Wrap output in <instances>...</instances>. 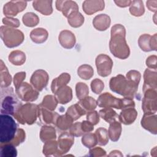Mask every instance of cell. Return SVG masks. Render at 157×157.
Wrapping results in <instances>:
<instances>
[{
  "label": "cell",
  "mask_w": 157,
  "mask_h": 157,
  "mask_svg": "<svg viewBox=\"0 0 157 157\" xmlns=\"http://www.w3.org/2000/svg\"><path fill=\"white\" fill-rule=\"evenodd\" d=\"M12 81V76L10 74L7 66L4 64L2 60L0 61V85L1 88L9 87Z\"/></svg>",
  "instance_id": "28"
},
{
  "label": "cell",
  "mask_w": 157,
  "mask_h": 157,
  "mask_svg": "<svg viewBox=\"0 0 157 157\" xmlns=\"http://www.w3.org/2000/svg\"><path fill=\"white\" fill-rule=\"evenodd\" d=\"M66 114L71 117L74 121L80 118L82 116L86 114V112L77 102L76 104L69 107L66 112Z\"/></svg>",
  "instance_id": "31"
},
{
  "label": "cell",
  "mask_w": 157,
  "mask_h": 157,
  "mask_svg": "<svg viewBox=\"0 0 157 157\" xmlns=\"http://www.w3.org/2000/svg\"><path fill=\"white\" fill-rule=\"evenodd\" d=\"M71 80V75L67 72H63L58 77L54 78L51 83V90L53 93L55 92L60 88L67 85V84Z\"/></svg>",
  "instance_id": "23"
},
{
  "label": "cell",
  "mask_w": 157,
  "mask_h": 157,
  "mask_svg": "<svg viewBox=\"0 0 157 157\" xmlns=\"http://www.w3.org/2000/svg\"><path fill=\"white\" fill-rule=\"evenodd\" d=\"M86 120L92 123L94 126L99 122V115L96 110H92L86 113Z\"/></svg>",
  "instance_id": "50"
},
{
  "label": "cell",
  "mask_w": 157,
  "mask_h": 157,
  "mask_svg": "<svg viewBox=\"0 0 157 157\" xmlns=\"http://www.w3.org/2000/svg\"><path fill=\"white\" fill-rule=\"evenodd\" d=\"M129 6L130 13L134 17H140L145 13L144 3L141 0L131 1Z\"/></svg>",
  "instance_id": "32"
},
{
  "label": "cell",
  "mask_w": 157,
  "mask_h": 157,
  "mask_svg": "<svg viewBox=\"0 0 157 157\" xmlns=\"http://www.w3.org/2000/svg\"><path fill=\"white\" fill-rule=\"evenodd\" d=\"M75 93L77 98L80 100L89 94V88L88 85L83 82H78L75 85Z\"/></svg>",
  "instance_id": "44"
},
{
  "label": "cell",
  "mask_w": 157,
  "mask_h": 157,
  "mask_svg": "<svg viewBox=\"0 0 157 157\" xmlns=\"http://www.w3.org/2000/svg\"><path fill=\"white\" fill-rule=\"evenodd\" d=\"M39 92L28 82H24L17 88H15V93L18 98L27 102L36 101L39 95Z\"/></svg>",
  "instance_id": "9"
},
{
  "label": "cell",
  "mask_w": 157,
  "mask_h": 157,
  "mask_svg": "<svg viewBox=\"0 0 157 157\" xmlns=\"http://www.w3.org/2000/svg\"><path fill=\"white\" fill-rule=\"evenodd\" d=\"M143 86L157 89V72L156 71L146 69L144 73Z\"/></svg>",
  "instance_id": "27"
},
{
  "label": "cell",
  "mask_w": 157,
  "mask_h": 157,
  "mask_svg": "<svg viewBox=\"0 0 157 157\" xmlns=\"http://www.w3.org/2000/svg\"><path fill=\"white\" fill-rule=\"evenodd\" d=\"M0 36L4 45L8 48L18 47L25 39L24 34L21 31L6 26H1Z\"/></svg>",
  "instance_id": "7"
},
{
  "label": "cell",
  "mask_w": 157,
  "mask_h": 157,
  "mask_svg": "<svg viewBox=\"0 0 157 157\" xmlns=\"http://www.w3.org/2000/svg\"><path fill=\"white\" fill-rule=\"evenodd\" d=\"M25 139H26L25 131L21 128H18L15 137L9 144H11L14 146L17 147L20 144L23 143L25 140Z\"/></svg>",
  "instance_id": "45"
},
{
  "label": "cell",
  "mask_w": 157,
  "mask_h": 157,
  "mask_svg": "<svg viewBox=\"0 0 157 157\" xmlns=\"http://www.w3.org/2000/svg\"><path fill=\"white\" fill-rule=\"evenodd\" d=\"M8 60L13 65L21 66L26 61V55L21 50H13L9 55Z\"/></svg>",
  "instance_id": "30"
},
{
  "label": "cell",
  "mask_w": 157,
  "mask_h": 157,
  "mask_svg": "<svg viewBox=\"0 0 157 157\" xmlns=\"http://www.w3.org/2000/svg\"><path fill=\"white\" fill-rule=\"evenodd\" d=\"M82 144L88 148H91L97 144V139L95 134L92 132L85 133L82 137Z\"/></svg>",
  "instance_id": "42"
},
{
  "label": "cell",
  "mask_w": 157,
  "mask_h": 157,
  "mask_svg": "<svg viewBox=\"0 0 157 157\" xmlns=\"http://www.w3.org/2000/svg\"><path fill=\"white\" fill-rule=\"evenodd\" d=\"M39 137L42 142H45L51 140H55L56 133L55 128L50 125L44 124L40 131Z\"/></svg>",
  "instance_id": "26"
},
{
  "label": "cell",
  "mask_w": 157,
  "mask_h": 157,
  "mask_svg": "<svg viewBox=\"0 0 157 157\" xmlns=\"http://www.w3.org/2000/svg\"><path fill=\"white\" fill-rule=\"evenodd\" d=\"M18 128L14 119L9 115H0V143L9 144L15 137Z\"/></svg>",
  "instance_id": "5"
},
{
  "label": "cell",
  "mask_w": 157,
  "mask_h": 157,
  "mask_svg": "<svg viewBox=\"0 0 157 157\" xmlns=\"http://www.w3.org/2000/svg\"><path fill=\"white\" fill-rule=\"evenodd\" d=\"M55 96L59 104H66L72 99V90L69 86H64L59 88L55 93Z\"/></svg>",
  "instance_id": "21"
},
{
  "label": "cell",
  "mask_w": 157,
  "mask_h": 157,
  "mask_svg": "<svg viewBox=\"0 0 157 157\" xmlns=\"http://www.w3.org/2000/svg\"><path fill=\"white\" fill-rule=\"evenodd\" d=\"M95 64L97 72L101 77H105L111 74L113 63L109 56L105 54H99L96 58Z\"/></svg>",
  "instance_id": "10"
},
{
  "label": "cell",
  "mask_w": 157,
  "mask_h": 157,
  "mask_svg": "<svg viewBox=\"0 0 157 157\" xmlns=\"http://www.w3.org/2000/svg\"><path fill=\"white\" fill-rule=\"evenodd\" d=\"M151 36L148 34H143L140 36L138 39V45L140 49L145 52H151L150 40Z\"/></svg>",
  "instance_id": "43"
},
{
  "label": "cell",
  "mask_w": 157,
  "mask_h": 157,
  "mask_svg": "<svg viewBox=\"0 0 157 157\" xmlns=\"http://www.w3.org/2000/svg\"><path fill=\"white\" fill-rule=\"evenodd\" d=\"M122 131L121 124L120 121H113L110 123L108 134L109 139L112 142H117L119 140Z\"/></svg>",
  "instance_id": "29"
},
{
  "label": "cell",
  "mask_w": 157,
  "mask_h": 157,
  "mask_svg": "<svg viewBox=\"0 0 157 157\" xmlns=\"http://www.w3.org/2000/svg\"><path fill=\"white\" fill-rule=\"evenodd\" d=\"M96 101L97 105L103 108L110 107L122 110L126 108L135 107V102L133 99L129 98H117L108 92L100 94Z\"/></svg>",
  "instance_id": "3"
},
{
  "label": "cell",
  "mask_w": 157,
  "mask_h": 157,
  "mask_svg": "<svg viewBox=\"0 0 157 157\" xmlns=\"http://www.w3.org/2000/svg\"><path fill=\"white\" fill-rule=\"evenodd\" d=\"M111 20L110 17L105 13H101L96 15L93 20V25L94 28L100 31H105L110 25Z\"/></svg>",
  "instance_id": "22"
},
{
  "label": "cell",
  "mask_w": 157,
  "mask_h": 157,
  "mask_svg": "<svg viewBox=\"0 0 157 157\" xmlns=\"http://www.w3.org/2000/svg\"><path fill=\"white\" fill-rule=\"evenodd\" d=\"M108 156H123V154L121 153L120 151L115 150L112 151Z\"/></svg>",
  "instance_id": "58"
},
{
  "label": "cell",
  "mask_w": 157,
  "mask_h": 157,
  "mask_svg": "<svg viewBox=\"0 0 157 157\" xmlns=\"http://www.w3.org/2000/svg\"><path fill=\"white\" fill-rule=\"evenodd\" d=\"M55 6L58 11L62 12L63 15L67 18L74 12L78 11L77 4L71 0H58L55 2Z\"/></svg>",
  "instance_id": "13"
},
{
  "label": "cell",
  "mask_w": 157,
  "mask_h": 157,
  "mask_svg": "<svg viewBox=\"0 0 157 157\" xmlns=\"http://www.w3.org/2000/svg\"><path fill=\"white\" fill-rule=\"evenodd\" d=\"M109 49L117 58L125 59L129 56L130 49L126 40V29L121 24H115L111 28Z\"/></svg>",
  "instance_id": "1"
},
{
  "label": "cell",
  "mask_w": 157,
  "mask_h": 157,
  "mask_svg": "<svg viewBox=\"0 0 157 157\" xmlns=\"http://www.w3.org/2000/svg\"><path fill=\"white\" fill-rule=\"evenodd\" d=\"M42 153L45 156H61L57 141L51 140L45 142L43 147Z\"/></svg>",
  "instance_id": "25"
},
{
  "label": "cell",
  "mask_w": 157,
  "mask_h": 157,
  "mask_svg": "<svg viewBox=\"0 0 157 157\" xmlns=\"http://www.w3.org/2000/svg\"><path fill=\"white\" fill-rule=\"evenodd\" d=\"M1 114L12 115L22 105L21 102L15 96L13 90L10 88H2L1 91Z\"/></svg>",
  "instance_id": "4"
},
{
  "label": "cell",
  "mask_w": 157,
  "mask_h": 157,
  "mask_svg": "<svg viewBox=\"0 0 157 157\" xmlns=\"http://www.w3.org/2000/svg\"><path fill=\"white\" fill-rule=\"evenodd\" d=\"M118 117L120 123L125 125H129L136 120L137 117V112L133 107L126 108L121 110Z\"/></svg>",
  "instance_id": "19"
},
{
  "label": "cell",
  "mask_w": 157,
  "mask_h": 157,
  "mask_svg": "<svg viewBox=\"0 0 157 157\" xmlns=\"http://www.w3.org/2000/svg\"><path fill=\"white\" fill-rule=\"evenodd\" d=\"M104 7L105 2L102 0H86L82 4L83 10L88 15L101 11Z\"/></svg>",
  "instance_id": "17"
},
{
  "label": "cell",
  "mask_w": 157,
  "mask_h": 157,
  "mask_svg": "<svg viewBox=\"0 0 157 157\" xmlns=\"http://www.w3.org/2000/svg\"><path fill=\"white\" fill-rule=\"evenodd\" d=\"M144 98L142 101V109L144 113H156L157 110L156 89L143 86Z\"/></svg>",
  "instance_id": "8"
},
{
  "label": "cell",
  "mask_w": 157,
  "mask_h": 157,
  "mask_svg": "<svg viewBox=\"0 0 157 157\" xmlns=\"http://www.w3.org/2000/svg\"><path fill=\"white\" fill-rule=\"evenodd\" d=\"M81 127L84 133L91 132L94 129V125L88 120L82 121L81 122Z\"/></svg>",
  "instance_id": "54"
},
{
  "label": "cell",
  "mask_w": 157,
  "mask_h": 157,
  "mask_svg": "<svg viewBox=\"0 0 157 157\" xmlns=\"http://www.w3.org/2000/svg\"><path fill=\"white\" fill-rule=\"evenodd\" d=\"M22 21L27 27H34L39 24V18L33 12H26L22 17Z\"/></svg>",
  "instance_id": "40"
},
{
  "label": "cell",
  "mask_w": 157,
  "mask_h": 157,
  "mask_svg": "<svg viewBox=\"0 0 157 157\" xmlns=\"http://www.w3.org/2000/svg\"><path fill=\"white\" fill-rule=\"evenodd\" d=\"M27 6L26 1H10L3 6V13L9 17L16 16L18 13L23 12Z\"/></svg>",
  "instance_id": "12"
},
{
  "label": "cell",
  "mask_w": 157,
  "mask_h": 157,
  "mask_svg": "<svg viewBox=\"0 0 157 157\" xmlns=\"http://www.w3.org/2000/svg\"><path fill=\"white\" fill-rule=\"evenodd\" d=\"M157 34H155L153 36H151L150 40V46L151 51H156L157 49Z\"/></svg>",
  "instance_id": "56"
},
{
  "label": "cell",
  "mask_w": 157,
  "mask_h": 157,
  "mask_svg": "<svg viewBox=\"0 0 157 157\" xmlns=\"http://www.w3.org/2000/svg\"><path fill=\"white\" fill-rule=\"evenodd\" d=\"M26 78V72H18L16 73L13 78V85L15 88H17L23 82Z\"/></svg>",
  "instance_id": "51"
},
{
  "label": "cell",
  "mask_w": 157,
  "mask_h": 157,
  "mask_svg": "<svg viewBox=\"0 0 157 157\" xmlns=\"http://www.w3.org/2000/svg\"><path fill=\"white\" fill-rule=\"evenodd\" d=\"M48 80L49 75L45 71L37 69L33 73L30 78V83L36 90L41 91L47 86Z\"/></svg>",
  "instance_id": "11"
},
{
  "label": "cell",
  "mask_w": 157,
  "mask_h": 157,
  "mask_svg": "<svg viewBox=\"0 0 157 157\" xmlns=\"http://www.w3.org/2000/svg\"><path fill=\"white\" fill-rule=\"evenodd\" d=\"M140 124L143 128L151 134H157V115L156 113H144Z\"/></svg>",
  "instance_id": "15"
},
{
  "label": "cell",
  "mask_w": 157,
  "mask_h": 157,
  "mask_svg": "<svg viewBox=\"0 0 157 157\" xmlns=\"http://www.w3.org/2000/svg\"><path fill=\"white\" fill-rule=\"evenodd\" d=\"M0 148L1 157H16L17 156V150L15 146L11 144H1Z\"/></svg>",
  "instance_id": "39"
},
{
  "label": "cell",
  "mask_w": 157,
  "mask_h": 157,
  "mask_svg": "<svg viewBox=\"0 0 157 157\" xmlns=\"http://www.w3.org/2000/svg\"><path fill=\"white\" fill-rule=\"evenodd\" d=\"M67 18L69 25L71 27L75 28L80 27L85 21V18L83 15L79 11L74 12Z\"/></svg>",
  "instance_id": "38"
},
{
  "label": "cell",
  "mask_w": 157,
  "mask_h": 157,
  "mask_svg": "<svg viewBox=\"0 0 157 157\" xmlns=\"http://www.w3.org/2000/svg\"><path fill=\"white\" fill-rule=\"evenodd\" d=\"M2 22L4 25H5L6 26L13 28H18L20 25L19 20L18 18H15L13 17H4L2 20Z\"/></svg>",
  "instance_id": "47"
},
{
  "label": "cell",
  "mask_w": 157,
  "mask_h": 157,
  "mask_svg": "<svg viewBox=\"0 0 157 157\" xmlns=\"http://www.w3.org/2000/svg\"><path fill=\"white\" fill-rule=\"evenodd\" d=\"M58 148L61 156L67 153L74 143V136L69 132H64L61 133L57 140Z\"/></svg>",
  "instance_id": "14"
},
{
  "label": "cell",
  "mask_w": 157,
  "mask_h": 157,
  "mask_svg": "<svg viewBox=\"0 0 157 157\" xmlns=\"http://www.w3.org/2000/svg\"><path fill=\"white\" fill-rule=\"evenodd\" d=\"M77 74L82 79L87 80L90 79L94 75V70L89 64H82L77 69Z\"/></svg>",
  "instance_id": "36"
},
{
  "label": "cell",
  "mask_w": 157,
  "mask_h": 157,
  "mask_svg": "<svg viewBox=\"0 0 157 157\" xmlns=\"http://www.w3.org/2000/svg\"><path fill=\"white\" fill-rule=\"evenodd\" d=\"M95 135L97 139V144L101 146L107 145L109 142V134L108 131L102 127H100L96 130Z\"/></svg>",
  "instance_id": "41"
},
{
  "label": "cell",
  "mask_w": 157,
  "mask_h": 157,
  "mask_svg": "<svg viewBox=\"0 0 157 157\" xmlns=\"http://www.w3.org/2000/svg\"><path fill=\"white\" fill-rule=\"evenodd\" d=\"M77 103L87 113L88 112L94 110L97 107V101L91 96H86L80 100Z\"/></svg>",
  "instance_id": "34"
},
{
  "label": "cell",
  "mask_w": 157,
  "mask_h": 157,
  "mask_svg": "<svg viewBox=\"0 0 157 157\" xmlns=\"http://www.w3.org/2000/svg\"><path fill=\"white\" fill-rule=\"evenodd\" d=\"M126 78L139 85L141 78V74L136 70H130L126 73Z\"/></svg>",
  "instance_id": "48"
},
{
  "label": "cell",
  "mask_w": 157,
  "mask_h": 157,
  "mask_svg": "<svg viewBox=\"0 0 157 157\" xmlns=\"http://www.w3.org/2000/svg\"><path fill=\"white\" fill-rule=\"evenodd\" d=\"M69 132L74 137H80L83 136L85 133L82 129L81 122H76L72 124L69 129Z\"/></svg>",
  "instance_id": "49"
},
{
  "label": "cell",
  "mask_w": 157,
  "mask_h": 157,
  "mask_svg": "<svg viewBox=\"0 0 157 157\" xmlns=\"http://www.w3.org/2000/svg\"><path fill=\"white\" fill-rule=\"evenodd\" d=\"M146 6L147 7L148 9L149 10L156 13V10H157V1L154 0V1H147L146 2Z\"/></svg>",
  "instance_id": "55"
},
{
  "label": "cell",
  "mask_w": 157,
  "mask_h": 157,
  "mask_svg": "<svg viewBox=\"0 0 157 157\" xmlns=\"http://www.w3.org/2000/svg\"><path fill=\"white\" fill-rule=\"evenodd\" d=\"M90 86L91 91L94 93L99 94L103 91L104 88V83L101 79L95 78L91 81Z\"/></svg>",
  "instance_id": "46"
},
{
  "label": "cell",
  "mask_w": 157,
  "mask_h": 157,
  "mask_svg": "<svg viewBox=\"0 0 157 157\" xmlns=\"http://www.w3.org/2000/svg\"><path fill=\"white\" fill-rule=\"evenodd\" d=\"M58 40L63 48L71 49L74 47L76 42V38L72 31L65 29L60 32L58 36Z\"/></svg>",
  "instance_id": "18"
},
{
  "label": "cell",
  "mask_w": 157,
  "mask_h": 157,
  "mask_svg": "<svg viewBox=\"0 0 157 157\" xmlns=\"http://www.w3.org/2000/svg\"><path fill=\"white\" fill-rule=\"evenodd\" d=\"M59 115L56 112L51 111L39 105L38 118H39L40 123L43 124L50 125L52 124L55 125Z\"/></svg>",
  "instance_id": "16"
},
{
  "label": "cell",
  "mask_w": 157,
  "mask_h": 157,
  "mask_svg": "<svg viewBox=\"0 0 157 157\" xmlns=\"http://www.w3.org/2000/svg\"><path fill=\"white\" fill-rule=\"evenodd\" d=\"M73 121L72 118L65 113L64 115H59L56 120L55 126L59 130L65 131L70 129Z\"/></svg>",
  "instance_id": "33"
},
{
  "label": "cell",
  "mask_w": 157,
  "mask_h": 157,
  "mask_svg": "<svg viewBox=\"0 0 157 157\" xmlns=\"http://www.w3.org/2000/svg\"><path fill=\"white\" fill-rule=\"evenodd\" d=\"M58 104V102L55 96L47 94L44 97L42 101L39 105L51 111H54L56 108Z\"/></svg>",
  "instance_id": "37"
},
{
  "label": "cell",
  "mask_w": 157,
  "mask_h": 157,
  "mask_svg": "<svg viewBox=\"0 0 157 157\" xmlns=\"http://www.w3.org/2000/svg\"><path fill=\"white\" fill-rule=\"evenodd\" d=\"M29 36L33 42L40 44L44 43L47 40L48 37V33L45 28H37L31 31Z\"/></svg>",
  "instance_id": "24"
},
{
  "label": "cell",
  "mask_w": 157,
  "mask_h": 157,
  "mask_svg": "<svg viewBox=\"0 0 157 157\" xmlns=\"http://www.w3.org/2000/svg\"><path fill=\"white\" fill-rule=\"evenodd\" d=\"M99 115L101 118L109 123L115 121L118 117L117 112L110 107H106L100 110L99 111Z\"/></svg>",
  "instance_id": "35"
},
{
  "label": "cell",
  "mask_w": 157,
  "mask_h": 157,
  "mask_svg": "<svg viewBox=\"0 0 157 157\" xmlns=\"http://www.w3.org/2000/svg\"><path fill=\"white\" fill-rule=\"evenodd\" d=\"M89 156L93 157H99V156H106V151L103 148L96 147L90 148L89 151Z\"/></svg>",
  "instance_id": "52"
},
{
  "label": "cell",
  "mask_w": 157,
  "mask_h": 157,
  "mask_svg": "<svg viewBox=\"0 0 157 157\" xmlns=\"http://www.w3.org/2000/svg\"><path fill=\"white\" fill-rule=\"evenodd\" d=\"M156 63H157V56L156 55L149 56L145 61L146 66L148 67V69H154L155 71H156L157 68Z\"/></svg>",
  "instance_id": "53"
},
{
  "label": "cell",
  "mask_w": 157,
  "mask_h": 157,
  "mask_svg": "<svg viewBox=\"0 0 157 157\" xmlns=\"http://www.w3.org/2000/svg\"><path fill=\"white\" fill-rule=\"evenodd\" d=\"M138 86L139 85L127 79L121 74L112 77L109 81L110 90L124 98L133 99L137 92Z\"/></svg>",
  "instance_id": "2"
},
{
  "label": "cell",
  "mask_w": 157,
  "mask_h": 157,
  "mask_svg": "<svg viewBox=\"0 0 157 157\" xmlns=\"http://www.w3.org/2000/svg\"><path fill=\"white\" fill-rule=\"evenodd\" d=\"M52 2L51 0H36L33 2V7L41 14L47 16L53 13Z\"/></svg>",
  "instance_id": "20"
},
{
  "label": "cell",
  "mask_w": 157,
  "mask_h": 157,
  "mask_svg": "<svg viewBox=\"0 0 157 157\" xmlns=\"http://www.w3.org/2000/svg\"><path fill=\"white\" fill-rule=\"evenodd\" d=\"M131 1H114V2L116 4V5L120 7H126L129 6Z\"/></svg>",
  "instance_id": "57"
},
{
  "label": "cell",
  "mask_w": 157,
  "mask_h": 157,
  "mask_svg": "<svg viewBox=\"0 0 157 157\" xmlns=\"http://www.w3.org/2000/svg\"><path fill=\"white\" fill-rule=\"evenodd\" d=\"M38 113L39 105L26 103L22 104L13 117L20 124L31 125L36 123L38 118Z\"/></svg>",
  "instance_id": "6"
}]
</instances>
